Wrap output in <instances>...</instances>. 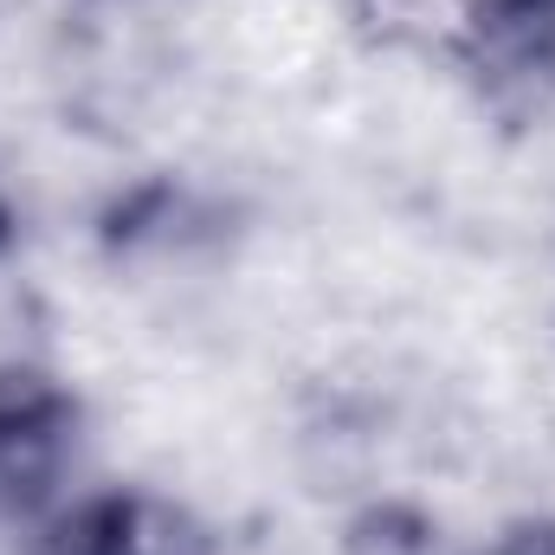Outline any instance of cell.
Wrapping results in <instances>:
<instances>
[{
	"mask_svg": "<svg viewBox=\"0 0 555 555\" xmlns=\"http://www.w3.org/2000/svg\"><path fill=\"white\" fill-rule=\"evenodd\" d=\"M491 555H555V524H517L498 537Z\"/></svg>",
	"mask_w": 555,
	"mask_h": 555,
	"instance_id": "5",
	"label": "cell"
},
{
	"mask_svg": "<svg viewBox=\"0 0 555 555\" xmlns=\"http://www.w3.org/2000/svg\"><path fill=\"white\" fill-rule=\"evenodd\" d=\"M459 65L478 104L511 124L555 117V0H472L459 20Z\"/></svg>",
	"mask_w": 555,
	"mask_h": 555,
	"instance_id": "1",
	"label": "cell"
},
{
	"mask_svg": "<svg viewBox=\"0 0 555 555\" xmlns=\"http://www.w3.org/2000/svg\"><path fill=\"white\" fill-rule=\"evenodd\" d=\"M85 408L33 362H0V517L39 511L78 459Z\"/></svg>",
	"mask_w": 555,
	"mask_h": 555,
	"instance_id": "2",
	"label": "cell"
},
{
	"mask_svg": "<svg viewBox=\"0 0 555 555\" xmlns=\"http://www.w3.org/2000/svg\"><path fill=\"white\" fill-rule=\"evenodd\" d=\"M33 555H214V537L188 504L117 485V491H91L65 504L39 530Z\"/></svg>",
	"mask_w": 555,
	"mask_h": 555,
	"instance_id": "3",
	"label": "cell"
},
{
	"mask_svg": "<svg viewBox=\"0 0 555 555\" xmlns=\"http://www.w3.org/2000/svg\"><path fill=\"white\" fill-rule=\"evenodd\" d=\"M343 555H452L446 530L426 517V511H408V504H375L349 524V543Z\"/></svg>",
	"mask_w": 555,
	"mask_h": 555,
	"instance_id": "4",
	"label": "cell"
},
{
	"mask_svg": "<svg viewBox=\"0 0 555 555\" xmlns=\"http://www.w3.org/2000/svg\"><path fill=\"white\" fill-rule=\"evenodd\" d=\"M0 246H7V214H0Z\"/></svg>",
	"mask_w": 555,
	"mask_h": 555,
	"instance_id": "6",
	"label": "cell"
}]
</instances>
